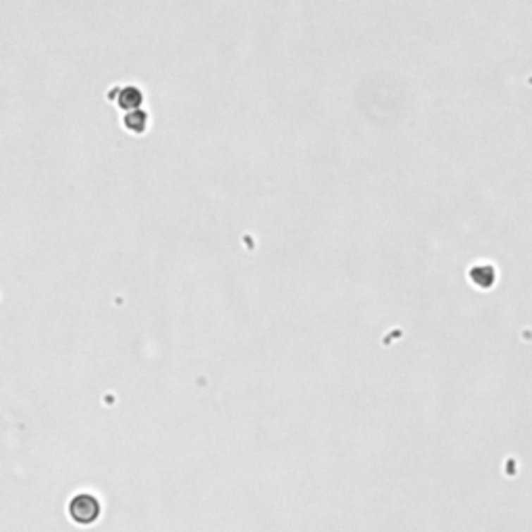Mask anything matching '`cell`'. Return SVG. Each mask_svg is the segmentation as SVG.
Listing matches in <instances>:
<instances>
[{"label":"cell","instance_id":"1","mask_svg":"<svg viewBox=\"0 0 532 532\" xmlns=\"http://www.w3.org/2000/svg\"><path fill=\"white\" fill-rule=\"evenodd\" d=\"M67 516L80 526H92L102 516V503L94 493H75L67 503Z\"/></svg>","mask_w":532,"mask_h":532},{"label":"cell","instance_id":"2","mask_svg":"<svg viewBox=\"0 0 532 532\" xmlns=\"http://www.w3.org/2000/svg\"><path fill=\"white\" fill-rule=\"evenodd\" d=\"M106 98H109L111 104H115L119 111H125V113L144 106V92L135 83H119V85H115L109 92Z\"/></svg>","mask_w":532,"mask_h":532},{"label":"cell","instance_id":"3","mask_svg":"<svg viewBox=\"0 0 532 532\" xmlns=\"http://www.w3.org/2000/svg\"><path fill=\"white\" fill-rule=\"evenodd\" d=\"M123 127L129 133L142 135V133L150 127V115H148L146 111H142V109L129 111V113H125Z\"/></svg>","mask_w":532,"mask_h":532},{"label":"cell","instance_id":"4","mask_svg":"<svg viewBox=\"0 0 532 532\" xmlns=\"http://www.w3.org/2000/svg\"><path fill=\"white\" fill-rule=\"evenodd\" d=\"M495 279H497V273L491 264H478L470 271V281L481 289H489L495 285Z\"/></svg>","mask_w":532,"mask_h":532}]
</instances>
